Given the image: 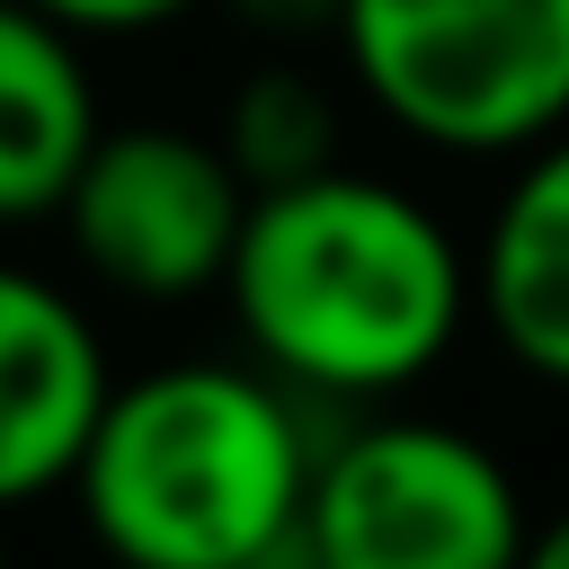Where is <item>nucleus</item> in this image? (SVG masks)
<instances>
[{
	"mask_svg": "<svg viewBox=\"0 0 569 569\" xmlns=\"http://www.w3.org/2000/svg\"><path fill=\"white\" fill-rule=\"evenodd\" d=\"M222 293L276 382L320 409H365L453 356L471 320V258L409 187L329 160L249 196Z\"/></svg>",
	"mask_w": 569,
	"mask_h": 569,
	"instance_id": "1",
	"label": "nucleus"
},
{
	"mask_svg": "<svg viewBox=\"0 0 569 569\" xmlns=\"http://www.w3.org/2000/svg\"><path fill=\"white\" fill-rule=\"evenodd\" d=\"M320 436V400L267 365H160L107 382L62 489L133 569H267L302 560Z\"/></svg>",
	"mask_w": 569,
	"mask_h": 569,
	"instance_id": "2",
	"label": "nucleus"
},
{
	"mask_svg": "<svg viewBox=\"0 0 569 569\" xmlns=\"http://www.w3.org/2000/svg\"><path fill=\"white\" fill-rule=\"evenodd\" d=\"M338 53L436 151L507 160L569 124V0H347Z\"/></svg>",
	"mask_w": 569,
	"mask_h": 569,
	"instance_id": "3",
	"label": "nucleus"
},
{
	"mask_svg": "<svg viewBox=\"0 0 569 569\" xmlns=\"http://www.w3.org/2000/svg\"><path fill=\"white\" fill-rule=\"evenodd\" d=\"M525 498L507 462L436 418H347L320 436L302 560L320 569H507Z\"/></svg>",
	"mask_w": 569,
	"mask_h": 569,
	"instance_id": "4",
	"label": "nucleus"
},
{
	"mask_svg": "<svg viewBox=\"0 0 569 569\" xmlns=\"http://www.w3.org/2000/svg\"><path fill=\"white\" fill-rule=\"evenodd\" d=\"M71 258L124 302H196L222 284L249 187L213 133L187 124H98L89 160L62 187Z\"/></svg>",
	"mask_w": 569,
	"mask_h": 569,
	"instance_id": "5",
	"label": "nucleus"
},
{
	"mask_svg": "<svg viewBox=\"0 0 569 569\" xmlns=\"http://www.w3.org/2000/svg\"><path fill=\"white\" fill-rule=\"evenodd\" d=\"M107 400V347L89 311L36 267L0 258V516L62 489Z\"/></svg>",
	"mask_w": 569,
	"mask_h": 569,
	"instance_id": "6",
	"label": "nucleus"
},
{
	"mask_svg": "<svg viewBox=\"0 0 569 569\" xmlns=\"http://www.w3.org/2000/svg\"><path fill=\"white\" fill-rule=\"evenodd\" d=\"M471 311L507 365L569 391V124L516 151V178L471 249Z\"/></svg>",
	"mask_w": 569,
	"mask_h": 569,
	"instance_id": "7",
	"label": "nucleus"
},
{
	"mask_svg": "<svg viewBox=\"0 0 569 569\" xmlns=\"http://www.w3.org/2000/svg\"><path fill=\"white\" fill-rule=\"evenodd\" d=\"M80 44L36 0H0V231L44 222L107 124Z\"/></svg>",
	"mask_w": 569,
	"mask_h": 569,
	"instance_id": "8",
	"label": "nucleus"
},
{
	"mask_svg": "<svg viewBox=\"0 0 569 569\" xmlns=\"http://www.w3.org/2000/svg\"><path fill=\"white\" fill-rule=\"evenodd\" d=\"M222 160L240 169V187L258 196V187H293V178H311V169H329L338 160V98L311 80V71H249L240 89H231V107H222Z\"/></svg>",
	"mask_w": 569,
	"mask_h": 569,
	"instance_id": "9",
	"label": "nucleus"
},
{
	"mask_svg": "<svg viewBox=\"0 0 569 569\" xmlns=\"http://www.w3.org/2000/svg\"><path fill=\"white\" fill-rule=\"evenodd\" d=\"M44 18H62L71 36H151L169 18H187L196 0H36Z\"/></svg>",
	"mask_w": 569,
	"mask_h": 569,
	"instance_id": "10",
	"label": "nucleus"
},
{
	"mask_svg": "<svg viewBox=\"0 0 569 569\" xmlns=\"http://www.w3.org/2000/svg\"><path fill=\"white\" fill-rule=\"evenodd\" d=\"M240 27H258V36H284V44H302V36H338V9L347 0H222Z\"/></svg>",
	"mask_w": 569,
	"mask_h": 569,
	"instance_id": "11",
	"label": "nucleus"
},
{
	"mask_svg": "<svg viewBox=\"0 0 569 569\" xmlns=\"http://www.w3.org/2000/svg\"><path fill=\"white\" fill-rule=\"evenodd\" d=\"M525 551H533L542 569H569V507H560V516H551L542 533H525Z\"/></svg>",
	"mask_w": 569,
	"mask_h": 569,
	"instance_id": "12",
	"label": "nucleus"
}]
</instances>
